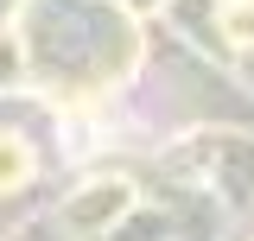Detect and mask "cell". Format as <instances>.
Segmentation results:
<instances>
[{
	"instance_id": "3",
	"label": "cell",
	"mask_w": 254,
	"mask_h": 241,
	"mask_svg": "<svg viewBox=\"0 0 254 241\" xmlns=\"http://www.w3.org/2000/svg\"><path fill=\"white\" fill-rule=\"evenodd\" d=\"M222 26H229V38H235V45H254V0H229Z\"/></svg>"
},
{
	"instance_id": "5",
	"label": "cell",
	"mask_w": 254,
	"mask_h": 241,
	"mask_svg": "<svg viewBox=\"0 0 254 241\" xmlns=\"http://www.w3.org/2000/svg\"><path fill=\"white\" fill-rule=\"evenodd\" d=\"M127 6H140V13H146V6H159V0H127Z\"/></svg>"
},
{
	"instance_id": "1",
	"label": "cell",
	"mask_w": 254,
	"mask_h": 241,
	"mask_svg": "<svg viewBox=\"0 0 254 241\" xmlns=\"http://www.w3.org/2000/svg\"><path fill=\"white\" fill-rule=\"evenodd\" d=\"M127 203V184H102V190H89V197H76L70 203V222L76 229H89V222H102V216H115Z\"/></svg>"
},
{
	"instance_id": "4",
	"label": "cell",
	"mask_w": 254,
	"mask_h": 241,
	"mask_svg": "<svg viewBox=\"0 0 254 241\" xmlns=\"http://www.w3.org/2000/svg\"><path fill=\"white\" fill-rule=\"evenodd\" d=\"M19 76V45H13V32H0V83H13Z\"/></svg>"
},
{
	"instance_id": "2",
	"label": "cell",
	"mask_w": 254,
	"mask_h": 241,
	"mask_svg": "<svg viewBox=\"0 0 254 241\" xmlns=\"http://www.w3.org/2000/svg\"><path fill=\"white\" fill-rule=\"evenodd\" d=\"M32 178V152L26 140H13V133H0V190H13V184Z\"/></svg>"
}]
</instances>
